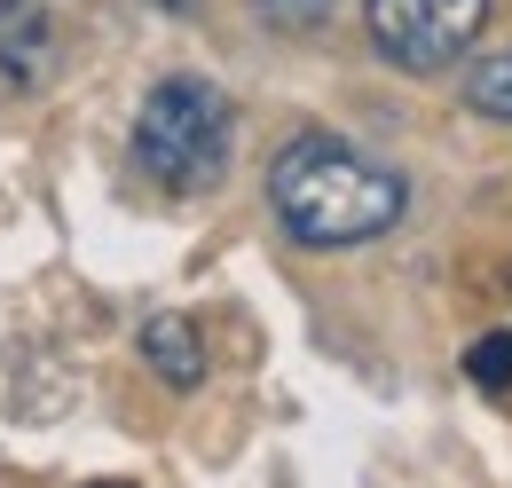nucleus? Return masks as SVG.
Here are the masks:
<instances>
[{"instance_id": "3", "label": "nucleus", "mask_w": 512, "mask_h": 488, "mask_svg": "<svg viewBox=\"0 0 512 488\" xmlns=\"http://www.w3.org/2000/svg\"><path fill=\"white\" fill-rule=\"evenodd\" d=\"M489 0H363V32L394 71H449L473 56Z\"/></svg>"}, {"instance_id": "1", "label": "nucleus", "mask_w": 512, "mask_h": 488, "mask_svg": "<svg viewBox=\"0 0 512 488\" xmlns=\"http://www.w3.org/2000/svg\"><path fill=\"white\" fill-rule=\"evenodd\" d=\"M268 213L308 252H347V244H379L410 213V182L386 158L308 126L268 158Z\"/></svg>"}, {"instance_id": "9", "label": "nucleus", "mask_w": 512, "mask_h": 488, "mask_svg": "<svg viewBox=\"0 0 512 488\" xmlns=\"http://www.w3.org/2000/svg\"><path fill=\"white\" fill-rule=\"evenodd\" d=\"M158 8H174V16H190V8H205V0H158Z\"/></svg>"}, {"instance_id": "2", "label": "nucleus", "mask_w": 512, "mask_h": 488, "mask_svg": "<svg viewBox=\"0 0 512 488\" xmlns=\"http://www.w3.org/2000/svg\"><path fill=\"white\" fill-rule=\"evenodd\" d=\"M229 150H237V111H229V95L213 79L174 71V79H158L142 95V111H134V166L158 189H174V197L213 189L229 174Z\"/></svg>"}, {"instance_id": "4", "label": "nucleus", "mask_w": 512, "mask_h": 488, "mask_svg": "<svg viewBox=\"0 0 512 488\" xmlns=\"http://www.w3.org/2000/svg\"><path fill=\"white\" fill-rule=\"evenodd\" d=\"M48 71V16L40 0H0V87H32Z\"/></svg>"}, {"instance_id": "8", "label": "nucleus", "mask_w": 512, "mask_h": 488, "mask_svg": "<svg viewBox=\"0 0 512 488\" xmlns=\"http://www.w3.org/2000/svg\"><path fill=\"white\" fill-rule=\"evenodd\" d=\"M268 8H284V16H316L323 0H268Z\"/></svg>"}, {"instance_id": "10", "label": "nucleus", "mask_w": 512, "mask_h": 488, "mask_svg": "<svg viewBox=\"0 0 512 488\" xmlns=\"http://www.w3.org/2000/svg\"><path fill=\"white\" fill-rule=\"evenodd\" d=\"M87 488H127V481H87Z\"/></svg>"}, {"instance_id": "6", "label": "nucleus", "mask_w": 512, "mask_h": 488, "mask_svg": "<svg viewBox=\"0 0 512 488\" xmlns=\"http://www.w3.org/2000/svg\"><path fill=\"white\" fill-rule=\"evenodd\" d=\"M465 103H473L481 119L512 126V48H497V56H481L465 71Z\"/></svg>"}, {"instance_id": "7", "label": "nucleus", "mask_w": 512, "mask_h": 488, "mask_svg": "<svg viewBox=\"0 0 512 488\" xmlns=\"http://www.w3.org/2000/svg\"><path fill=\"white\" fill-rule=\"evenodd\" d=\"M465 378H473L481 394H512V331H489V339H473V355H465Z\"/></svg>"}, {"instance_id": "5", "label": "nucleus", "mask_w": 512, "mask_h": 488, "mask_svg": "<svg viewBox=\"0 0 512 488\" xmlns=\"http://www.w3.org/2000/svg\"><path fill=\"white\" fill-rule=\"evenodd\" d=\"M142 355H150V370H158L174 394L205 386V339H197L190 315H150V323H142Z\"/></svg>"}]
</instances>
